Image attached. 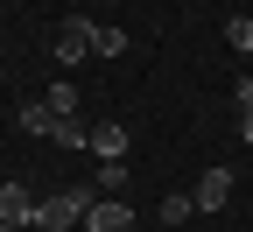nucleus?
<instances>
[{"instance_id":"f257e3e1","label":"nucleus","mask_w":253,"mask_h":232,"mask_svg":"<svg viewBox=\"0 0 253 232\" xmlns=\"http://www.w3.org/2000/svg\"><path fill=\"white\" fill-rule=\"evenodd\" d=\"M84 211H91V190H49V197H36V225L42 232H71V225H84Z\"/></svg>"},{"instance_id":"f03ea898","label":"nucleus","mask_w":253,"mask_h":232,"mask_svg":"<svg viewBox=\"0 0 253 232\" xmlns=\"http://www.w3.org/2000/svg\"><path fill=\"white\" fill-rule=\"evenodd\" d=\"M84 232H134V211H126L120 197H91V211H84Z\"/></svg>"},{"instance_id":"7ed1b4c3","label":"nucleus","mask_w":253,"mask_h":232,"mask_svg":"<svg viewBox=\"0 0 253 232\" xmlns=\"http://www.w3.org/2000/svg\"><path fill=\"white\" fill-rule=\"evenodd\" d=\"M49 49H56V63H91V21H63Z\"/></svg>"},{"instance_id":"20e7f679","label":"nucleus","mask_w":253,"mask_h":232,"mask_svg":"<svg viewBox=\"0 0 253 232\" xmlns=\"http://www.w3.org/2000/svg\"><path fill=\"white\" fill-rule=\"evenodd\" d=\"M190 197H197V211H225V197H232V169H204L197 183H190Z\"/></svg>"},{"instance_id":"39448f33","label":"nucleus","mask_w":253,"mask_h":232,"mask_svg":"<svg viewBox=\"0 0 253 232\" xmlns=\"http://www.w3.org/2000/svg\"><path fill=\"white\" fill-rule=\"evenodd\" d=\"M0 225H36V197H28V183H0Z\"/></svg>"},{"instance_id":"423d86ee","label":"nucleus","mask_w":253,"mask_h":232,"mask_svg":"<svg viewBox=\"0 0 253 232\" xmlns=\"http://www.w3.org/2000/svg\"><path fill=\"white\" fill-rule=\"evenodd\" d=\"M91 155H99V162H126V127L120 120H99V127H91Z\"/></svg>"},{"instance_id":"0eeeda50","label":"nucleus","mask_w":253,"mask_h":232,"mask_svg":"<svg viewBox=\"0 0 253 232\" xmlns=\"http://www.w3.org/2000/svg\"><path fill=\"white\" fill-rule=\"evenodd\" d=\"M14 127H21V134H36V141H42V134H56V113L42 106V98H28V106L14 113Z\"/></svg>"},{"instance_id":"6e6552de","label":"nucleus","mask_w":253,"mask_h":232,"mask_svg":"<svg viewBox=\"0 0 253 232\" xmlns=\"http://www.w3.org/2000/svg\"><path fill=\"white\" fill-rule=\"evenodd\" d=\"M42 106H49L56 120H71V113H78V85H71V78H56V85L42 92Z\"/></svg>"},{"instance_id":"1a4fd4ad","label":"nucleus","mask_w":253,"mask_h":232,"mask_svg":"<svg viewBox=\"0 0 253 232\" xmlns=\"http://www.w3.org/2000/svg\"><path fill=\"white\" fill-rule=\"evenodd\" d=\"M126 49V28H113V21H91V56H120Z\"/></svg>"},{"instance_id":"9d476101","label":"nucleus","mask_w":253,"mask_h":232,"mask_svg":"<svg viewBox=\"0 0 253 232\" xmlns=\"http://www.w3.org/2000/svg\"><path fill=\"white\" fill-rule=\"evenodd\" d=\"M190 211H197V197H190V190H169V197H162V225H169V232L190 225Z\"/></svg>"},{"instance_id":"9b49d317","label":"nucleus","mask_w":253,"mask_h":232,"mask_svg":"<svg viewBox=\"0 0 253 232\" xmlns=\"http://www.w3.org/2000/svg\"><path fill=\"white\" fill-rule=\"evenodd\" d=\"M126 183H134V169H126V162H99V190H106V197H120Z\"/></svg>"},{"instance_id":"f8f14e48","label":"nucleus","mask_w":253,"mask_h":232,"mask_svg":"<svg viewBox=\"0 0 253 232\" xmlns=\"http://www.w3.org/2000/svg\"><path fill=\"white\" fill-rule=\"evenodd\" d=\"M225 43H232L239 56H253V14H232V21H225Z\"/></svg>"},{"instance_id":"ddd939ff","label":"nucleus","mask_w":253,"mask_h":232,"mask_svg":"<svg viewBox=\"0 0 253 232\" xmlns=\"http://www.w3.org/2000/svg\"><path fill=\"white\" fill-rule=\"evenodd\" d=\"M56 148H91V127H78V120H56V134H49Z\"/></svg>"},{"instance_id":"4468645a","label":"nucleus","mask_w":253,"mask_h":232,"mask_svg":"<svg viewBox=\"0 0 253 232\" xmlns=\"http://www.w3.org/2000/svg\"><path fill=\"white\" fill-rule=\"evenodd\" d=\"M232 106H239V113H253V71H246V78L232 85Z\"/></svg>"},{"instance_id":"2eb2a0df","label":"nucleus","mask_w":253,"mask_h":232,"mask_svg":"<svg viewBox=\"0 0 253 232\" xmlns=\"http://www.w3.org/2000/svg\"><path fill=\"white\" fill-rule=\"evenodd\" d=\"M239 141H253V113H239Z\"/></svg>"},{"instance_id":"dca6fc26","label":"nucleus","mask_w":253,"mask_h":232,"mask_svg":"<svg viewBox=\"0 0 253 232\" xmlns=\"http://www.w3.org/2000/svg\"><path fill=\"white\" fill-rule=\"evenodd\" d=\"M0 232H28V225H0Z\"/></svg>"},{"instance_id":"f3484780","label":"nucleus","mask_w":253,"mask_h":232,"mask_svg":"<svg viewBox=\"0 0 253 232\" xmlns=\"http://www.w3.org/2000/svg\"><path fill=\"white\" fill-rule=\"evenodd\" d=\"M28 232H42V225H28Z\"/></svg>"},{"instance_id":"a211bd4d","label":"nucleus","mask_w":253,"mask_h":232,"mask_svg":"<svg viewBox=\"0 0 253 232\" xmlns=\"http://www.w3.org/2000/svg\"><path fill=\"white\" fill-rule=\"evenodd\" d=\"M176 232H183V225H176Z\"/></svg>"}]
</instances>
